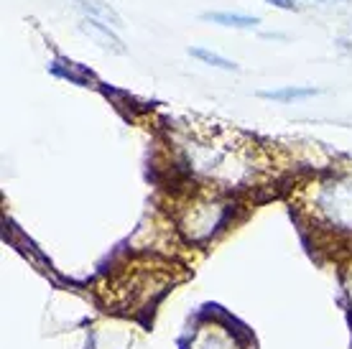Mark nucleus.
I'll return each instance as SVG.
<instances>
[{
	"label": "nucleus",
	"instance_id": "obj_1",
	"mask_svg": "<svg viewBox=\"0 0 352 349\" xmlns=\"http://www.w3.org/2000/svg\"><path fill=\"white\" fill-rule=\"evenodd\" d=\"M82 31L85 34H89L92 38H97L100 44L105 46V49H113V52H123V46H120V41H118V36L110 31V28L102 23V21H97V18H85L82 21Z\"/></svg>",
	"mask_w": 352,
	"mask_h": 349
},
{
	"label": "nucleus",
	"instance_id": "obj_2",
	"mask_svg": "<svg viewBox=\"0 0 352 349\" xmlns=\"http://www.w3.org/2000/svg\"><path fill=\"white\" fill-rule=\"evenodd\" d=\"M204 21H212V23H220V26L228 28H256L261 23V18L256 16H243V13H204Z\"/></svg>",
	"mask_w": 352,
	"mask_h": 349
},
{
	"label": "nucleus",
	"instance_id": "obj_4",
	"mask_svg": "<svg viewBox=\"0 0 352 349\" xmlns=\"http://www.w3.org/2000/svg\"><path fill=\"white\" fill-rule=\"evenodd\" d=\"M189 54L197 56V59H202L204 64H210V67H217V69H225V71L238 69V64H235V61L225 59V56H220V54H214V52H207V49H199V46H192Z\"/></svg>",
	"mask_w": 352,
	"mask_h": 349
},
{
	"label": "nucleus",
	"instance_id": "obj_5",
	"mask_svg": "<svg viewBox=\"0 0 352 349\" xmlns=\"http://www.w3.org/2000/svg\"><path fill=\"white\" fill-rule=\"evenodd\" d=\"M82 8L87 10V13H92V18H97V16H102V18H113L115 23L120 26V18L115 16V10H113V8H107V5H102L100 0H82Z\"/></svg>",
	"mask_w": 352,
	"mask_h": 349
},
{
	"label": "nucleus",
	"instance_id": "obj_3",
	"mask_svg": "<svg viewBox=\"0 0 352 349\" xmlns=\"http://www.w3.org/2000/svg\"><path fill=\"white\" fill-rule=\"evenodd\" d=\"M319 95V89L314 87H283V89H265L261 92L263 100H276V102H289V100H304V97Z\"/></svg>",
	"mask_w": 352,
	"mask_h": 349
},
{
	"label": "nucleus",
	"instance_id": "obj_6",
	"mask_svg": "<svg viewBox=\"0 0 352 349\" xmlns=\"http://www.w3.org/2000/svg\"><path fill=\"white\" fill-rule=\"evenodd\" d=\"M271 5H276V8H283V10H294L296 5H294V0H268Z\"/></svg>",
	"mask_w": 352,
	"mask_h": 349
}]
</instances>
